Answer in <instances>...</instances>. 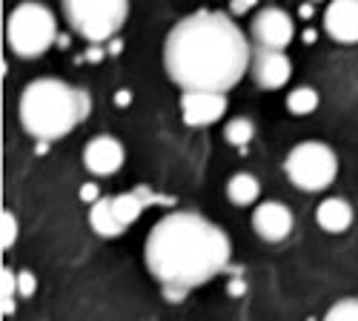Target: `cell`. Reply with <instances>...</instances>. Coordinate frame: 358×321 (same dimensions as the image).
I'll return each mask as SVG.
<instances>
[{"label": "cell", "instance_id": "6da1fadb", "mask_svg": "<svg viewBox=\"0 0 358 321\" xmlns=\"http://www.w3.org/2000/svg\"><path fill=\"white\" fill-rule=\"evenodd\" d=\"M164 66L184 92H227L252 66V46L229 15L201 9L172 26Z\"/></svg>", "mask_w": 358, "mask_h": 321}, {"label": "cell", "instance_id": "7a4b0ae2", "mask_svg": "<svg viewBox=\"0 0 358 321\" xmlns=\"http://www.w3.org/2000/svg\"><path fill=\"white\" fill-rule=\"evenodd\" d=\"M232 255L227 232L198 213L164 215L146 238L143 258L149 273L164 287L169 301L215 278Z\"/></svg>", "mask_w": 358, "mask_h": 321}, {"label": "cell", "instance_id": "3957f363", "mask_svg": "<svg viewBox=\"0 0 358 321\" xmlns=\"http://www.w3.org/2000/svg\"><path fill=\"white\" fill-rule=\"evenodd\" d=\"M86 115L89 95L57 78H38L26 83L17 101L20 127L38 141H57L69 135Z\"/></svg>", "mask_w": 358, "mask_h": 321}, {"label": "cell", "instance_id": "277c9868", "mask_svg": "<svg viewBox=\"0 0 358 321\" xmlns=\"http://www.w3.org/2000/svg\"><path fill=\"white\" fill-rule=\"evenodd\" d=\"M57 38L55 15L35 0H23L17 3L6 20V41L15 55L20 57H38L43 55Z\"/></svg>", "mask_w": 358, "mask_h": 321}, {"label": "cell", "instance_id": "5b68a950", "mask_svg": "<svg viewBox=\"0 0 358 321\" xmlns=\"http://www.w3.org/2000/svg\"><path fill=\"white\" fill-rule=\"evenodd\" d=\"M64 15L83 41L103 43L127 23L129 0H64Z\"/></svg>", "mask_w": 358, "mask_h": 321}, {"label": "cell", "instance_id": "8992f818", "mask_svg": "<svg viewBox=\"0 0 358 321\" xmlns=\"http://www.w3.org/2000/svg\"><path fill=\"white\" fill-rule=\"evenodd\" d=\"M287 178L304 192H321L327 190L338 175V158L336 152L321 141H304L289 150L284 161Z\"/></svg>", "mask_w": 358, "mask_h": 321}, {"label": "cell", "instance_id": "52a82bcc", "mask_svg": "<svg viewBox=\"0 0 358 321\" xmlns=\"http://www.w3.org/2000/svg\"><path fill=\"white\" fill-rule=\"evenodd\" d=\"M295 38V23L284 9L266 6L255 15L252 20V41L258 49H275L284 52V46H289V41Z\"/></svg>", "mask_w": 358, "mask_h": 321}, {"label": "cell", "instance_id": "ba28073f", "mask_svg": "<svg viewBox=\"0 0 358 321\" xmlns=\"http://www.w3.org/2000/svg\"><path fill=\"white\" fill-rule=\"evenodd\" d=\"M227 95L224 92H184L181 95V118L187 127H210L224 118Z\"/></svg>", "mask_w": 358, "mask_h": 321}, {"label": "cell", "instance_id": "9c48e42d", "mask_svg": "<svg viewBox=\"0 0 358 321\" xmlns=\"http://www.w3.org/2000/svg\"><path fill=\"white\" fill-rule=\"evenodd\" d=\"M255 83L261 90H281L287 86L289 75H292V64L284 52H275V49H258L252 52V66H250Z\"/></svg>", "mask_w": 358, "mask_h": 321}, {"label": "cell", "instance_id": "30bf717a", "mask_svg": "<svg viewBox=\"0 0 358 321\" xmlns=\"http://www.w3.org/2000/svg\"><path fill=\"white\" fill-rule=\"evenodd\" d=\"M252 229L258 232V238L270 241V244H278L284 241L289 232H292V213L287 204L281 201H264L255 207V215H252Z\"/></svg>", "mask_w": 358, "mask_h": 321}, {"label": "cell", "instance_id": "8fae6325", "mask_svg": "<svg viewBox=\"0 0 358 321\" xmlns=\"http://www.w3.org/2000/svg\"><path fill=\"white\" fill-rule=\"evenodd\" d=\"M324 29L338 43H358V0H330L324 9Z\"/></svg>", "mask_w": 358, "mask_h": 321}, {"label": "cell", "instance_id": "7c38bea8", "mask_svg": "<svg viewBox=\"0 0 358 321\" xmlns=\"http://www.w3.org/2000/svg\"><path fill=\"white\" fill-rule=\"evenodd\" d=\"M83 164L92 175H112L124 166V147L112 135H98L86 143Z\"/></svg>", "mask_w": 358, "mask_h": 321}, {"label": "cell", "instance_id": "4fadbf2b", "mask_svg": "<svg viewBox=\"0 0 358 321\" xmlns=\"http://www.w3.org/2000/svg\"><path fill=\"white\" fill-rule=\"evenodd\" d=\"M315 221L327 232H344L352 224V207L344 198H324L315 210Z\"/></svg>", "mask_w": 358, "mask_h": 321}, {"label": "cell", "instance_id": "5bb4252c", "mask_svg": "<svg viewBox=\"0 0 358 321\" xmlns=\"http://www.w3.org/2000/svg\"><path fill=\"white\" fill-rule=\"evenodd\" d=\"M89 227H92L103 238H115V236H121V232L127 229L121 221H117V215L112 210V198H101V201H95L92 207H89Z\"/></svg>", "mask_w": 358, "mask_h": 321}, {"label": "cell", "instance_id": "9a60e30c", "mask_svg": "<svg viewBox=\"0 0 358 321\" xmlns=\"http://www.w3.org/2000/svg\"><path fill=\"white\" fill-rule=\"evenodd\" d=\"M261 195V181L250 172H238L227 181V198L238 207H247V204H255Z\"/></svg>", "mask_w": 358, "mask_h": 321}, {"label": "cell", "instance_id": "2e32d148", "mask_svg": "<svg viewBox=\"0 0 358 321\" xmlns=\"http://www.w3.org/2000/svg\"><path fill=\"white\" fill-rule=\"evenodd\" d=\"M146 190L143 192H124V195H117V198H112V210H115V215H117V221H121L124 227H129L132 221H138L141 218V213H143V207H146Z\"/></svg>", "mask_w": 358, "mask_h": 321}, {"label": "cell", "instance_id": "e0dca14e", "mask_svg": "<svg viewBox=\"0 0 358 321\" xmlns=\"http://www.w3.org/2000/svg\"><path fill=\"white\" fill-rule=\"evenodd\" d=\"M287 109L292 115H298V118L315 112L318 109V92L313 90V86H295V90L287 95Z\"/></svg>", "mask_w": 358, "mask_h": 321}, {"label": "cell", "instance_id": "ac0fdd59", "mask_svg": "<svg viewBox=\"0 0 358 321\" xmlns=\"http://www.w3.org/2000/svg\"><path fill=\"white\" fill-rule=\"evenodd\" d=\"M224 138L227 143H232V147H247V143L255 138V127L250 118H232L227 127H224Z\"/></svg>", "mask_w": 358, "mask_h": 321}, {"label": "cell", "instance_id": "d6986e66", "mask_svg": "<svg viewBox=\"0 0 358 321\" xmlns=\"http://www.w3.org/2000/svg\"><path fill=\"white\" fill-rule=\"evenodd\" d=\"M0 287H3V315H12L15 313V296H20L17 293V273L12 267H3Z\"/></svg>", "mask_w": 358, "mask_h": 321}, {"label": "cell", "instance_id": "ffe728a7", "mask_svg": "<svg viewBox=\"0 0 358 321\" xmlns=\"http://www.w3.org/2000/svg\"><path fill=\"white\" fill-rule=\"evenodd\" d=\"M324 321H358V299H341L327 310Z\"/></svg>", "mask_w": 358, "mask_h": 321}, {"label": "cell", "instance_id": "44dd1931", "mask_svg": "<svg viewBox=\"0 0 358 321\" xmlns=\"http://www.w3.org/2000/svg\"><path fill=\"white\" fill-rule=\"evenodd\" d=\"M17 241V218L12 210H3V218H0V244L3 250H9Z\"/></svg>", "mask_w": 358, "mask_h": 321}, {"label": "cell", "instance_id": "7402d4cb", "mask_svg": "<svg viewBox=\"0 0 358 321\" xmlns=\"http://www.w3.org/2000/svg\"><path fill=\"white\" fill-rule=\"evenodd\" d=\"M35 290H38V281H35V276H32V273H29V270L17 273V293H20L23 299L35 296Z\"/></svg>", "mask_w": 358, "mask_h": 321}, {"label": "cell", "instance_id": "603a6c76", "mask_svg": "<svg viewBox=\"0 0 358 321\" xmlns=\"http://www.w3.org/2000/svg\"><path fill=\"white\" fill-rule=\"evenodd\" d=\"M80 201H86L89 207H92L95 201H101V192H98V187H95V184H83V187H80Z\"/></svg>", "mask_w": 358, "mask_h": 321}, {"label": "cell", "instance_id": "cb8c5ba5", "mask_svg": "<svg viewBox=\"0 0 358 321\" xmlns=\"http://www.w3.org/2000/svg\"><path fill=\"white\" fill-rule=\"evenodd\" d=\"M255 3L258 0H229V9H232V15H247Z\"/></svg>", "mask_w": 358, "mask_h": 321}, {"label": "cell", "instance_id": "d4e9b609", "mask_svg": "<svg viewBox=\"0 0 358 321\" xmlns=\"http://www.w3.org/2000/svg\"><path fill=\"white\" fill-rule=\"evenodd\" d=\"M313 3H321V0H313Z\"/></svg>", "mask_w": 358, "mask_h": 321}]
</instances>
